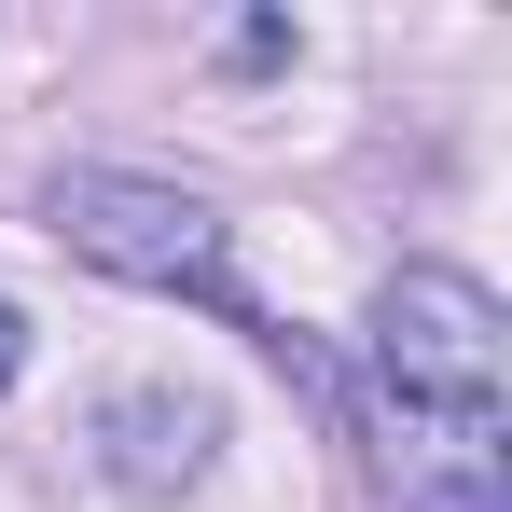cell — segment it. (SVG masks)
<instances>
[{"instance_id":"cell-1","label":"cell","mask_w":512,"mask_h":512,"mask_svg":"<svg viewBox=\"0 0 512 512\" xmlns=\"http://www.w3.org/2000/svg\"><path fill=\"white\" fill-rule=\"evenodd\" d=\"M374 471L402 512H512V319L457 263L374 291Z\"/></svg>"},{"instance_id":"cell-2","label":"cell","mask_w":512,"mask_h":512,"mask_svg":"<svg viewBox=\"0 0 512 512\" xmlns=\"http://www.w3.org/2000/svg\"><path fill=\"white\" fill-rule=\"evenodd\" d=\"M56 236L139 291H194V305H236V263H222V222L180 194V180H125V167H70L56 180Z\"/></svg>"},{"instance_id":"cell-3","label":"cell","mask_w":512,"mask_h":512,"mask_svg":"<svg viewBox=\"0 0 512 512\" xmlns=\"http://www.w3.org/2000/svg\"><path fill=\"white\" fill-rule=\"evenodd\" d=\"M14 374H28V319L0 305V388H14Z\"/></svg>"}]
</instances>
